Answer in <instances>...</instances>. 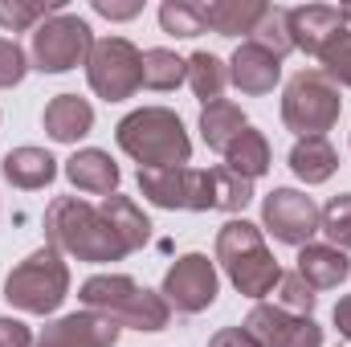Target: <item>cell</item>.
Here are the masks:
<instances>
[{
  "mask_svg": "<svg viewBox=\"0 0 351 347\" xmlns=\"http://www.w3.org/2000/svg\"><path fill=\"white\" fill-rule=\"evenodd\" d=\"M119 323H110L106 315L98 311H74V315H62L53 319L33 347H114L119 344Z\"/></svg>",
  "mask_w": 351,
  "mask_h": 347,
  "instance_id": "13",
  "label": "cell"
},
{
  "mask_svg": "<svg viewBox=\"0 0 351 347\" xmlns=\"http://www.w3.org/2000/svg\"><path fill=\"white\" fill-rule=\"evenodd\" d=\"M29 70H33V66H29V53H25V49H21L16 41L0 37V90L21 86Z\"/></svg>",
  "mask_w": 351,
  "mask_h": 347,
  "instance_id": "34",
  "label": "cell"
},
{
  "mask_svg": "<svg viewBox=\"0 0 351 347\" xmlns=\"http://www.w3.org/2000/svg\"><path fill=\"white\" fill-rule=\"evenodd\" d=\"M66 180L86 196H110L119 188V164L98 147H82L66 160Z\"/></svg>",
  "mask_w": 351,
  "mask_h": 347,
  "instance_id": "18",
  "label": "cell"
},
{
  "mask_svg": "<svg viewBox=\"0 0 351 347\" xmlns=\"http://www.w3.org/2000/svg\"><path fill=\"white\" fill-rule=\"evenodd\" d=\"M343 12L331 8V4H302V8H290V41L294 49L319 58L327 49V41L335 33H343Z\"/></svg>",
  "mask_w": 351,
  "mask_h": 347,
  "instance_id": "15",
  "label": "cell"
},
{
  "mask_svg": "<svg viewBox=\"0 0 351 347\" xmlns=\"http://www.w3.org/2000/svg\"><path fill=\"white\" fill-rule=\"evenodd\" d=\"M208 188H213V208L217 213H241L254 200V180L229 172L225 164L221 168H208Z\"/></svg>",
  "mask_w": 351,
  "mask_h": 347,
  "instance_id": "28",
  "label": "cell"
},
{
  "mask_svg": "<svg viewBox=\"0 0 351 347\" xmlns=\"http://www.w3.org/2000/svg\"><path fill=\"white\" fill-rule=\"evenodd\" d=\"M119 147L139 168H184L192 160V139L180 123V115L168 106H139L114 127Z\"/></svg>",
  "mask_w": 351,
  "mask_h": 347,
  "instance_id": "3",
  "label": "cell"
},
{
  "mask_svg": "<svg viewBox=\"0 0 351 347\" xmlns=\"http://www.w3.org/2000/svg\"><path fill=\"white\" fill-rule=\"evenodd\" d=\"M311 290H335L351 278V258L335 246H302L298 270H294Z\"/></svg>",
  "mask_w": 351,
  "mask_h": 347,
  "instance_id": "17",
  "label": "cell"
},
{
  "mask_svg": "<svg viewBox=\"0 0 351 347\" xmlns=\"http://www.w3.org/2000/svg\"><path fill=\"white\" fill-rule=\"evenodd\" d=\"M245 127H250L245 110H241L237 102H229V98L208 102V106L200 110V139H204L208 152H221V156H225V152L233 147V139H237Z\"/></svg>",
  "mask_w": 351,
  "mask_h": 347,
  "instance_id": "20",
  "label": "cell"
},
{
  "mask_svg": "<svg viewBox=\"0 0 351 347\" xmlns=\"http://www.w3.org/2000/svg\"><path fill=\"white\" fill-rule=\"evenodd\" d=\"M339 168V152L331 147V139L315 135V139H298L290 147V172L302 184H327Z\"/></svg>",
  "mask_w": 351,
  "mask_h": 347,
  "instance_id": "22",
  "label": "cell"
},
{
  "mask_svg": "<svg viewBox=\"0 0 351 347\" xmlns=\"http://www.w3.org/2000/svg\"><path fill=\"white\" fill-rule=\"evenodd\" d=\"M90 8L106 21H131L143 12V0H90Z\"/></svg>",
  "mask_w": 351,
  "mask_h": 347,
  "instance_id": "35",
  "label": "cell"
},
{
  "mask_svg": "<svg viewBox=\"0 0 351 347\" xmlns=\"http://www.w3.org/2000/svg\"><path fill=\"white\" fill-rule=\"evenodd\" d=\"M33 331L21 323V319H12V315H0V347H33Z\"/></svg>",
  "mask_w": 351,
  "mask_h": 347,
  "instance_id": "36",
  "label": "cell"
},
{
  "mask_svg": "<svg viewBox=\"0 0 351 347\" xmlns=\"http://www.w3.org/2000/svg\"><path fill=\"white\" fill-rule=\"evenodd\" d=\"M200 8H204V25L221 37H241V33L254 37V29L265 12L262 0H208Z\"/></svg>",
  "mask_w": 351,
  "mask_h": 347,
  "instance_id": "21",
  "label": "cell"
},
{
  "mask_svg": "<svg viewBox=\"0 0 351 347\" xmlns=\"http://www.w3.org/2000/svg\"><path fill=\"white\" fill-rule=\"evenodd\" d=\"M78 298L86 311H98L110 323L131 327V331L156 335V331H168V323H172V307L164 302V294L139 286L127 274H94L78 286Z\"/></svg>",
  "mask_w": 351,
  "mask_h": 347,
  "instance_id": "2",
  "label": "cell"
},
{
  "mask_svg": "<svg viewBox=\"0 0 351 347\" xmlns=\"http://www.w3.org/2000/svg\"><path fill=\"white\" fill-rule=\"evenodd\" d=\"M41 123H45V135L53 143H78L94 127V106L86 98H78V94H58V98L45 102Z\"/></svg>",
  "mask_w": 351,
  "mask_h": 347,
  "instance_id": "16",
  "label": "cell"
},
{
  "mask_svg": "<svg viewBox=\"0 0 351 347\" xmlns=\"http://www.w3.org/2000/svg\"><path fill=\"white\" fill-rule=\"evenodd\" d=\"M180 82H188V62L172 49H143V86L168 94Z\"/></svg>",
  "mask_w": 351,
  "mask_h": 347,
  "instance_id": "27",
  "label": "cell"
},
{
  "mask_svg": "<svg viewBox=\"0 0 351 347\" xmlns=\"http://www.w3.org/2000/svg\"><path fill=\"white\" fill-rule=\"evenodd\" d=\"M319 233H327V241L335 250H351V192L343 196H331L323 208H319Z\"/></svg>",
  "mask_w": 351,
  "mask_h": 347,
  "instance_id": "31",
  "label": "cell"
},
{
  "mask_svg": "<svg viewBox=\"0 0 351 347\" xmlns=\"http://www.w3.org/2000/svg\"><path fill=\"white\" fill-rule=\"evenodd\" d=\"M229 82L241 90V94H269V90L282 82V58H274L269 49L254 45V41H241L237 53L229 58Z\"/></svg>",
  "mask_w": 351,
  "mask_h": 347,
  "instance_id": "14",
  "label": "cell"
},
{
  "mask_svg": "<svg viewBox=\"0 0 351 347\" xmlns=\"http://www.w3.org/2000/svg\"><path fill=\"white\" fill-rule=\"evenodd\" d=\"M217 265L237 286V294L258 298V302L265 294H274V286L282 278V265L274 261L262 229L254 221H245V217H233V221L221 225V233H217Z\"/></svg>",
  "mask_w": 351,
  "mask_h": 347,
  "instance_id": "4",
  "label": "cell"
},
{
  "mask_svg": "<svg viewBox=\"0 0 351 347\" xmlns=\"http://www.w3.org/2000/svg\"><path fill=\"white\" fill-rule=\"evenodd\" d=\"M66 12V0H0V29L33 33L41 21Z\"/></svg>",
  "mask_w": 351,
  "mask_h": 347,
  "instance_id": "26",
  "label": "cell"
},
{
  "mask_svg": "<svg viewBox=\"0 0 351 347\" xmlns=\"http://www.w3.org/2000/svg\"><path fill=\"white\" fill-rule=\"evenodd\" d=\"M319 62H323V78H327V82L351 90V29L335 33V37L327 41V49L319 53Z\"/></svg>",
  "mask_w": 351,
  "mask_h": 347,
  "instance_id": "32",
  "label": "cell"
},
{
  "mask_svg": "<svg viewBox=\"0 0 351 347\" xmlns=\"http://www.w3.org/2000/svg\"><path fill=\"white\" fill-rule=\"evenodd\" d=\"M90 49H94L90 21H82L78 12H58L33 29L29 66L41 74H70V70L90 62Z\"/></svg>",
  "mask_w": 351,
  "mask_h": 347,
  "instance_id": "7",
  "label": "cell"
},
{
  "mask_svg": "<svg viewBox=\"0 0 351 347\" xmlns=\"http://www.w3.org/2000/svg\"><path fill=\"white\" fill-rule=\"evenodd\" d=\"M343 115V98H339V86L323 78V70H302L286 82V94H282V123L286 131H294L298 139H315L339 123Z\"/></svg>",
  "mask_w": 351,
  "mask_h": 347,
  "instance_id": "6",
  "label": "cell"
},
{
  "mask_svg": "<svg viewBox=\"0 0 351 347\" xmlns=\"http://www.w3.org/2000/svg\"><path fill=\"white\" fill-rule=\"evenodd\" d=\"M245 331L262 347H323V327L315 315H290L274 302H258L245 315Z\"/></svg>",
  "mask_w": 351,
  "mask_h": 347,
  "instance_id": "12",
  "label": "cell"
},
{
  "mask_svg": "<svg viewBox=\"0 0 351 347\" xmlns=\"http://www.w3.org/2000/svg\"><path fill=\"white\" fill-rule=\"evenodd\" d=\"M0 172L12 188L21 192H37V188H49L58 180V160L41 147H12L4 160H0Z\"/></svg>",
  "mask_w": 351,
  "mask_h": 347,
  "instance_id": "19",
  "label": "cell"
},
{
  "mask_svg": "<svg viewBox=\"0 0 351 347\" xmlns=\"http://www.w3.org/2000/svg\"><path fill=\"white\" fill-rule=\"evenodd\" d=\"M339 12H343V25H351V4L348 8H339Z\"/></svg>",
  "mask_w": 351,
  "mask_h": 347,
  "instance_id": "39",
  "label": "cell"
},
{
  "mask_svg": "<svg viewBox=\"0 0 351 347\" xmlns=\"http://www.w3.org/2000/svg\"><path fill=\"white\" fill-rule=\"evenodd\" d=\"M262 225L282 246L302 250L319 233V204L298 188H274L262 200Z\"/></svg>",
  "mask_w": 351,
  "mask_h": 347,
  "instance_id": "11",
  "label": "cell"
},
{
  "mask_svg": "<svg viewBox=\"0 0 351 347\" xmlns=\"http://www.w3.org/2000/svg\"><path fill=\"white\" fill-rule=\"evenodd\" d=\"M102 213H106V221L114 225V233L127 241V250L135 254V250H143L147 241H152V221H147V213L131 200V196H119V192H110V196H102V204H98Z\"/></svg>",
  "mask_w": 351,
  "mask_h": 347,
  "instance_id": "23",
  "label": "cell"
},
{
  "mask_svg": "<svg viewBox=\"0 0 351 347\" xmlns=\"http://www.w3.org/2000/svg\"><path fill=\"white\" fill-rule=\"evenodd\" d=\"M139 192L156 208H188V213H208L213 208V188L208 168H139Z\"/></svg>",
  "mask_w": 351,
  "mask_h": 347,
  "instance_id": "9",
  "label": "cell"
},
{
  "mask_svg": "<svg viewBox=\"0 0 351 347\" xmlns=\"http://www.w3.org/2000/svg\"><path fill=\"white\" fill-rule=\"evenodd\" d=\"M331 319H335V327H339V335L351 339V294L348 298H339L335 302V311H331Z\"/></svg>",
  "mask_w": 351,
  "mask_h": 347,
  "instance_id": "38",
  "label": "cell"
},
{
  "mask_svg": "<svg viewBox=\"0 0 351 347\" xmlns=\"http://www.w3.org/2000/svg\"><path fill=\"white\" fill-rule=\"evenodd\" d=\"M225 168L237 172V176H245V180H258V176L269 172V143H265L262 131L245 127V131L233 139V147L225 152Z\"/></svg>",
  "mask_w": 351,
  "mask_h": 347,
  "instance_id": "25",
  "label": "cell"
},
{
  "mask_svg": "<svg viewBox=\"0 0 351 347\" xmlns=\"http://www.w3.org/2000/svg\"><path fill=\"white\" fill-rule=\"evenodd\" d=\"M45 241L58 246L62 254L78 261H123L131 250L127 241L114 233V225L106 221V213L98 204H86L82 196H58L45 208Z\"/></svg>",
  "mask_w": 351,
  "mask_h": 347,
  "instance_id": "1",
  "label": "cell"
},
{
  "mask_svg": "<svg viewBox=\"0 0 351 347\" xmlns=\"http://www.w3.org/2000/svg\"><path fill=\"white\" fill-rule=\"evenodd\" d=\"M188 86L192 94L208 106V102H221V94L229 86V66L217 58V53H208V49H196L192 58H188Z\"/></svg>",
  "mask_w": 351,
  "mask_h": 347,
  "instance_id": "24",
  "label": "cell"
},
{
  "mask_svg": "<svg viewBox=\"0 0 351 347\" xmlns=\"http://www.w3.org/2000/svg\"><path fill=\"white\" fill-rule=\"evenodd\" d=\"M4 298L25 315H53L70 298V265L62 250L45 241L25 261H16L4 278Z\"/></svg>",
  "mask_w": 351,
  "mask_h": 347,
  "instance_id": "5",
  "label": "cell"
},
{
  "mask_svg": "<svg viewBox=\"0 0 351 347\" xmlns=\"http://www.w3.org/2000/svg\"><path fill=\"white\" fill-rule=\"evenodd\" d=\"M160 25H164V33H172V37H200V33L208 29L200 0H164V4H160Z\"/></svg>",
  "mask_w": 351,
  "mask_h": 347,
  "instance_id": "30",
  "label": "cell"
},
{
  "mask_svg": "<svg viewBox=\"0 0 351 347\" xmlns=\"http://www.w3.org/2000/svg\"><path fill=\"white\" fill-rule=\"evenodd\" d=\"M254 45H262L269 49L274 58H286L290 49H294V41H290V8H278V4H265L262 21H258V29H254V37H250Z\"/></svg>",
  "mask_w": 351,
  "mask_h": 347,
  "instance_id": "29",
  "label": "cell"
},
{
  "mask_svg": "<svg viewBox=\"0 0 351 347\" xmlns=\"http://www.w3.org/2000/svg\"><path fill=\"white\" fill-rule=\"evenodd\" d=\"M315 302H319V294H315L298 274H282V278H278V286H274V307H282V311H290V315H315Z\"/></svg>",
  "mask_w": 351,
  "mask_h": 347,
  "instance_id": "33",
  "label": "cell"
},
{
  "mask_svg": "<svg viewBox=\"0 0 351 347\" xmlns=\"http://www.w3.org/2000/svg\"><path fill=\"white\" fill-rule=\"evenodd\" d=\"M208 347H262L245 327H221L213 339H208Z\"/></svg>",
  "mask_w": 351,
  "mask_h": 347,
  "instance_id": "37",
  "label": "cell"
},
{
  "mask_svg": "<svg viewBox=\"0 0 351 347\" xmlns=\"http://www.w3.org/2000/svg\"><path fill=\"white\" fill-rule=\"evenodd\" d=\"M86 82L106 102H127L143 86V53L127 37H102L94 41L86 62Z\"/></svg>",
  "mask_w": 351,
  "mask_h": 347,
  "instance_id": "8",
  "label": "cell"
},
{
  "mask_svg": "<svg viewBox=\"0 0 351 347\" xmlns=\"http://www.w3.org/2000/svg\"><path fill=\"white\" fill-rule=\"evenodd\" d=\"M221 278H217V261H208V254H184L168 265L164 274V302L176 307L180 315H200L217 302Z\"/></svg>",
  "mask_w": 351,
  "mask_h": 347,
  "instance_id": "10",
  "label": "cell"
}]
</instances>
